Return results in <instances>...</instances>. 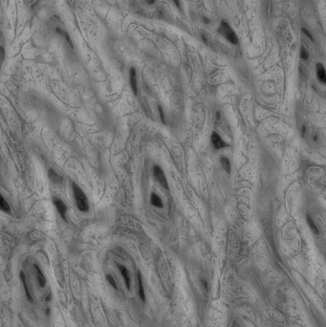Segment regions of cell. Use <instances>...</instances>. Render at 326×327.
I'll list each match as a JSON object with an SVG mask.
<instances>
[{"label": "cell", "instance_id": "1", "mask_svg": "<svg viewBox=\"0 0 326 327\" xmlns=\"http://www.w3.org/2000/svg\"><path fill=\"white\" fill-rule=\"evenodd\" d=\"M72 188H73V193H74L77 208L82 212H88L89 203H88V198H87L85 192L74 182L72 183Z\"/></svg>", "mask_w": 326, "mask_h": 327}, {"label": "cell", "instance_id": "2", "mask_svg": "<svg viewBox=\"0 0 326 327\" xmlns=\"http://www.w3.org/2000/svg\"><path fill=\"white\" fill-rule=\"evenodd\" d=\"M218 33H220L232 44L238 43V37H237L236 34L234 33L233 30L230 28V26L225 20H222V22L220 24V27L218 28Z\"/></svg>", "mask_w": 326, "mask_h": 327}, {"label": "cell", "instance_id": "3", "mask_svg": "<svg viewBox=\"0 0 326 327\" xmlns=\"http://www.w3.org/2000/svg\"><path fill=\"white\" fill-rule=\"evenodd\" d=\"M153 174H154V177L156 179V181L158 183H160V184L162 185L163 188L169 189V183H168V180H166V177L165 175V172L164 170L161 169L159 165H154L153 167Z\"/></svg>", "mask_w": 326, "mask_h": 327}, {"label": "cell", "instance_id": "4", "mask_svg": "<svg viewBox=\"0 0 326 327\" xmlns=\"http://www.w3.org/2000/svg\"><path fill=\"white\" fill-rule=\"evenodd\" d=\"M52 201H53V204L54 206L55 207V209H57L59 214L60 215V217L64 220V221H67L66 219V212H67V207L65 205V203L63 202L61 199L58 198V197H53L52 198Z\"/></svg>", "mask_w": 326, "mask_h": 327}, {"label": "cell", "instance_id": "5", "mask_svg": "<svg viewBox=\"0 0 326 327\" xmlns=\"http://www.w3.org/2000/svg\"><path fill=\"white\" fill-rule=\"evenodd\" d=\"M210 141H211V143H212V146H214V148H216V149H221V148L229 146L227 143L223 140H222V138L219 136L216 132H213L211 134Z\"/></svg>", "mask_w": 326, "mask_h": 327}, {"label": "cell", "instance_id": "6", "mask_svg": "<svg viewBox=\"0 0 326 327\" xmlns=\"http://www.w3.org/2000/svg\"><path fill=\"white\" fill-rule=\"evenodd\" d=\"M129 79H130V86L134 95L138 94V84H137V75H136V69L134 67L130 68L129 71Z\"/></svg>", "mask_w": 326, "mask_h": 327}, {"label": "cell", "instance_id": "7", "mask_svg": "<svg viewBox=\"0 0 326 327\" xmlns=\"http://www.w3.org/2000/svg\"><path fill=\"white\" fill-rule=\"evenodd\" d=\"M48 177H49L50 181L53 183V184H55V185L60 186L62 183H63V177L61 176V175H59V173L55 172L53 169H49Z\"/></svg>", "mask_w": 326, "mask_h": 327}, {"label": "cell", "instance_id": "8", "mask_svg": "<svg viewBox=\"0 0 326 327\" xmlns=\"http://www.w3.org/2000/svg\"><path fill=\"white\" fill-rule=\"evenodd\" d=\"M117 267H118L119 271H120V273L122 274V276L124 280L126 288L129 290L130 289V276H129L128 271H127V269L123 265H121V264H117Z\"/></svg>", "mask_w": 326, "mask_h": 327}, {"label": "cell", "instance_id": "9", "mask_svg": "<svg viewBox=\"0 0 326 327\" xmlns=\"http://www.w3.org/2000/svg\"><path fill=\"white\" fill-rule=\"evenodd\" d=\"M34 270H35V273H36V279H37L38 285L43 288V287L46 285V278H45L43 273L41 272L40 268H39L36 264L34 265Z\"/></svg>", "mask_w": 326, "mask_h": 327}, {"label": "cell", "instance_id": "10", "mask_svg": "<svg viewBox=\"0 0 326 327\" xmlns=\"http://www.w3.org/2000/svg\"><path fill=\"white\" fill-rule=\"evenodd\" d=\"M316 67H317V78H319L322 83H325V82H326V73H325L324 66L321 64V63H317Z\"/></svg>", "mask_w": 326, "mask_h": 327}, {"label": "cell", "instance_id": "11", "mask_svg": "<svg viewBox=\"0 0 326 327\" xmlns=\"http://www.w3.org/2000/svg\"><path fill=\"white\" fill-rule=\"evenodd\" d=\"M138 284H139V297L141 298V300L146 301V295H145V290H144V286H142V276L141 273L138 272Z\"/></svg>", "mask_w": 326, "mask_h": 327}, {"label": "cell", "instance_id": "12", "mask_svg": "<svg viewBox=\"0 0 326 327\" xmlns=\"http://www.w3.org/2000/svg\"><path fill=\"white\" fill-rule=\"evenodd\" d=\"M0 211H4L6 213H10V211H11L10 205L8 204L6 199L3 197V195L1 193H0Z\"/></svg>", "mask_w": 326, "mask_h": 327}, {"label": "cell", "instance_id": "13", "mask_svg": "<svg viewBox=\"0 0 326 327\" xmlns=\"http://www.w3.org/2000/svg\"><path fill=\"white\" fill-rule=\"evenodd\" d=\"M306 222H307V224H308V226H309V228L310 229H311V230H312V232L315 234H320V230H319V228H317V225L315 224V222H314V220L311 218V216H310V215H306Z\"/></svg>", "mask_w": 326, "mask_h": 327}, {"label": "cell", "instance_id": "14", "mask_svg": "<svg viewBox=\"0 0 326 327\" xmlns=\"http://www.w3.org/2000/svg\"><path fill=\"white\" fill-rule=\"evenodd\" d=\"M150 201H151V204H152L153 206H155V207H157V208H163V207H164L162 199L154 192L151 194Z\"/></svg>", "mask_w": 326, "mask_h": 327}, {"label": "cell", "instance_id": "15", "mask_svg": "<svg viewBox=\"0 0 326 327\" xmlns=\"http://www.w3.org/2000/svg\"><path fill=\"white\" fill-rule=\"evenodd\" d=\"M220 163H221L222 167L224 169V170L227 171L228 173H230V169H232V167H230V163H229V159L227 157H221L220 158Z\"/></svg>", "mask_w": 326, "mask_h": 327}, {"label": "cell", "instance_id": "16", "mask_svg": "<svg viewBox=\"0 0 326 327\" xmlns=\"http://www.w3.org/2000/svg\"><path fill=\"white\" fill-rule=\"evenodd\" d=\"M20 279H21V281H22L23 286L25 287V292H26V295H27V297H28L29 300H32V299H31V295H30V292H29V288H28L27 282H26V276H25V274L23 273V272H20Z\"/></svg>", "mask_w": 326, "mask_h": 327}, {"label": "cell", "instance_id": "17", "mask_svg": "<svg viewBox=\"0 0 326 327\" xmlns=\"http://www.w3.org/2000/svg\"><path fill=\"white\" fill-rule=\"evenodd\" d=\"M300 58L304 60H307L309 59V53L307 52V50L304 47H301V49H300Z\"/></svg>", "mask_w": 326, "mask_h": 327}, {"label": "cell", "instance_id": "18", "mask_svg": "<svg viewBox=\"0 0 326 327\" xmlns=\"http://www.w3.org/2000/svg\"><path fill=\"white\" fill-rule=\"evenodd\" d=\"M106 279L108 280L109 284H110L111 286H112L114 289H116V290H117V284H116V282H115L114 277H113L112 276H111V275H107V276H106Z\"/></svg>", "mask_w": 326, "mask_h": 327}, {"label": "cell", "instance_id": "19", "mask_svg": "<svg viewBox=\"0 0 326 327\" xmlns=\"http://www.w3.org/2000/svg\"><path fill=\"white\" fill-rule=\"evenodd\" d=\"M57 33H59L60 36H65V38H66V40L70 43V45L71 46H72V42H71V39L69 38V36H68V34L67 33H64V32H63V31H60V29L59 28H57Z\"/></svg>", "mask_w": 326, "mask_h": 327}, {"label": "cell", "instance_id": "20", "mask_svg": "<svg viewBox=\"0 0 326 327\" xmlns=\"http://www.w3.org/2000/svg\"><path fill=\"white\" fill-rule=\"evenodd\" d=\"M301 31H302V33H303L309 39H311V40H313V36H312V35L311 34H310L309 33V32H308V30L307 29H305V28H302L301 29Z\"/></svg>", "mask_w": 326, "mask_h": 327}, {"label": "cell", "instance_id": "21", "mask_svg": "<svg viewBox=\"0 0 326 327\" xmlns=\"http://www.w3.org/2000/svg\"><path fill=\"white\" fill-rule=\"evenodd\" d=\"M158 111H159V113H160V116H161V120H162V122H163V123H165V115H164V111H163V108H162V106H161V105H159V106H158Z\"/></svg>", "mask_w": 326, "mask_h": 327}, {"label": "cell", "instance_id": "22", "mask_svg": "<svg viewBox=\"0 0 326 327\" xmlns=\"http://www.w3.org/2000/svg\"><path fill=\"white\" fill-rule=\"evenodd\" d=\"M215 119H216V121L218 122V121H220V120H221V113H220V111L219 110H217L216 111V113H215Z\"/></svg>", "mask_w": 326, "mask_h": 327}, {"label": "cell", "instance_id": "23", "mask_svg": "<svg viewBox=\"0 0 326 327\" xmlns=\"http://www.w3.org/2000/svg\"><path fill=\"white\" fill-rule=\"evenodd\" d=\"M305 133H306V126H305V125H302V127H301V135H302V137H304Z\"/></svg>", "mask_w": 326, "mask_h": 327}, {"label": "cell", "instance_id": "24", "mask_svg": "<svg viewBox=\"0 0 326 327\" xmlns=\"http://www.w3.org/2000/svg\"><path fill=\"white\" fill-rule=\"evenodd\" d=\"M145 1L148 4V5H153L155 3V0H145Z\"/></svg>", "mask_w": 326, "mask_h": 327}, {"label": "cell", "instance_id": "25", "mask_svg": "<svg viewBox=\"0 0 326 327\" xmlns=\"http://www.w3.org/2000/svg\"><path fill=\"white\" fill-rule=\"evenodd\" d=\"M172 1H173L174 3H175V5H176V7H177V8H179V7H180V4H179V1H178V0H172Z\"/></svg>", "mask_w": 326, "mask_h": 327}, {"label": "cell", "instance_id": "26", "mask_svg": "<svg viewBox=\"0 0 326 327\" xmlns=\"http://www.w3.org/2000/svg\"><path fill=\"white\" fill-rule=\"evenodd\" d=\"M202 39H203V41H205V43H206V44H208V40H207L206 36H204L203 35H202Z\"/></svg>", "mask_w": 326, "mask_h": 327}, {"label": "cell", "instance_id": "27", "mask_svg": "<svg viewBox=\"0 0 326 327\" xmlns=\"http://www.w3.org/2000/svg\"><path fill=\"white\" fill-rule=\"evenodd\" d=\"M203 19H204V20L206 21L205 23H207V24H209V23H210V19H209V18H207V17H204Z\"/></svg>", "mask_w": 326, "mask_h": 327}]
</instances>
